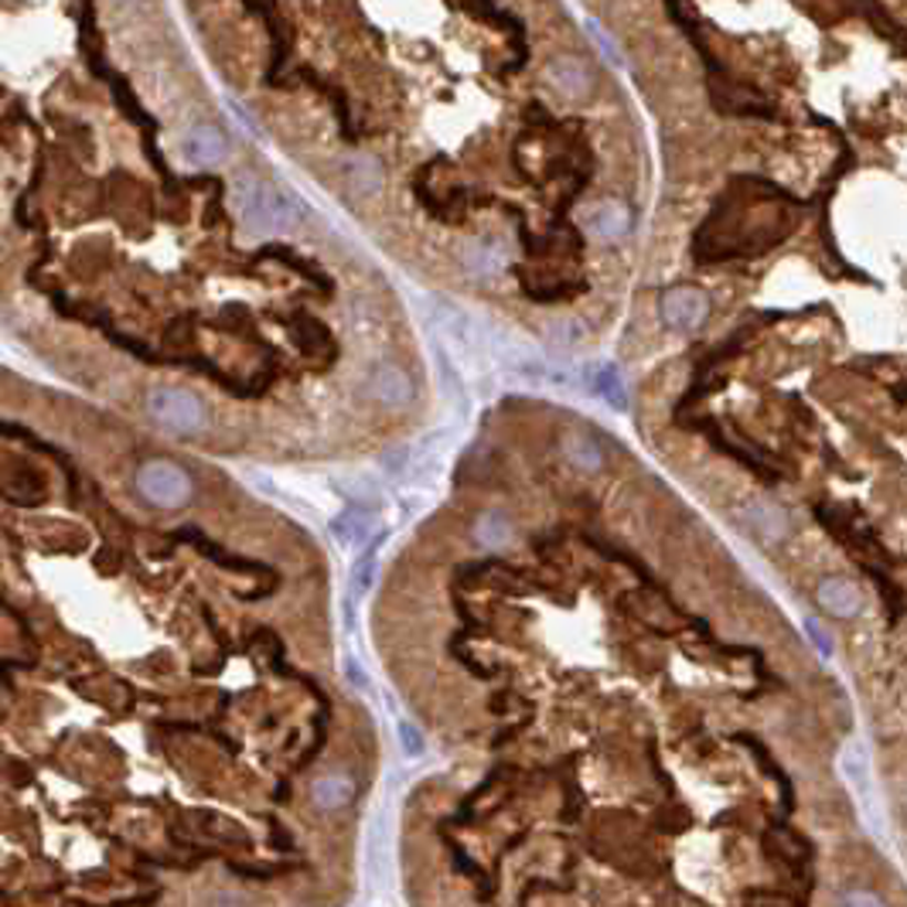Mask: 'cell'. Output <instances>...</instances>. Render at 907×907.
<instances>
[{"label":"cell","instance_id":"obj_11","mask_svg":"<svg viewBox=\"0 0 907 907\" xmlns=\"http://www.w3.org/2000/svg\"><path fill=\"white\" fill-rule=\"evenodd\" d=\"M225 150H229L225 134H222L219 127H212V124L194 127V130L188 134V140H184V157H188L191 165H202V168L222 161Z\"/></svg>","mask_w":907,"mask_h":907},{"label":"cell","instance_id":"obj_13","mask_svg":"<svg viewBox=\"0 0 907 907\" xmlns=\"http://www.w3.org/2000/svg\"><path fill=\"white\" fill-rule=\"evenodd\" d=\"M549 83H553L563 96L580 99V96L590 93V72H587V65L580 59L563 55V59L549 62Z\"/></svg>","mask_w":907,"mask_h":907},{"label":"cell","instance_id":"obj_15","mask_svg":"<svg viewBox=\"0 0 907 907\" xmlns=\"http://www.w3.org/2000/svg\"><path fill=\"white\" fill-rule=\"evenodd\" d=\"M505 246L495 243V240H471L464 250H461V263L471 270V273H482V277H488V273H502L505 270Z\"/></svg>","mask_w":907,"mask_h":907},{"label":"cell","instance_id":"obj_21","mask_svg":"<svg viewBox=\"0 0 907 907\" xmlns=\"http://www.w3.org/2000/svg\"><path fill=\"white\" fill-rule=\"evenodd\" d=\"M587 34L594 38V42L601 45V52H604V59L611 62V65H618L621 62V55H618V45L611 42V34L598 24V21H587Z\"/></svg>","mask_w":907,"mask_h":907},{"label":"cell","instance_id":"obj_20","mask_svg":"<svg viewBox=\"0 0 907 907\" xmlns=\"http://www.w3.org/2000/svg\"><path fill=\"white\" fill-rule=\"evenodd\" d=\"M400 747H403V755L407 758H420L423 755V734L410 724V720H400Z\"/></svg>","mask_w":907,"mask_h":907},{"label":"cell","instance_id":"obj_9","mask_svg":"<svg viewBox=\"0 0 907 907\" xmlns=\"http://www.w3.org/2000/svg\"><path fill=\"white\" fill-rule=\"evenodd\" d=\"M351 799H355V781L345 771H328L310 781V802L325 812L345 809Z\"/></svg>","mask_w":907,"mask_h":907},{"label":"cell","instance_id":"obj_8","mask_svg":"<svg viewBox=\"0 0 907 907\" xmlns=\"http://www.w3.org/2000/svg\"><path fill=\"white\" fill-rule=\"evenodd\" d=\"M560 451H563V461L577 471H583V475H598V471L604 467V451L594 437H587V433L580 430H567L563 437H560Z\"/></svg>","mask_w":907,"mask_h":907},{"label":"cell","instance_id":"obj_2","mask_svg":"<svg viewBox=\"0 0 907 907\" xmlns=\"http://www.w3.org/2000/svg\"><path fill=\"white\" fill-rule=\"evenodd\" d=\"M137 492L157 508H181L191 498V478L171 461H147L137 471Z\"/></svg>","mask_w":907,"mask_h":907},{"label":"cell","instance_id":"obj_24","mask_svg":"<svg viewBox=\"0 0 907 907\" xmlns=\"http://www.w3.org/2000/svg\"><path fill=\"white\" fill-rule=\"evenodd\" d=\"M840 907H887V900L874 890H850L840 897Z\"/></svg>","mask_w":907,"mask_h":907},{"label":"cell","instance_id":"obj_4","mask_svg":"<svg viewBox=\"0 0 907 907\" xmlns=\"http://www.w3.org/2000/svg\"><path fill=\"white\" fill-rule=\"evenodd\" d=\"M709 300L699 287H673L662 297V318L676 331H693L706 321Z\"/></svg>","mask_w":907,"mask_h":907},{"label":"cell","instance_id":"obj_19","mask_svg":"<svg viewBox=\"0 0 907 907\" xmlns=\"http://www.w3.org/2000/svg\"><path fill=\"white\" fill-rule=\"evenodd\" d=\"M372 577H376V549H366L359 557V563L351 567V598H366L369 587H372Z\"/></svg>","mask_w":907,"mask_h":907},{"label":"cell","instance_id":"obj_3","mask_svg":"<svg viewBox=\"0 0 907 907\" xmlns=\"http://www.w3.org/2000/svg\"><path fill=\"white\" fill-rule=\"evenodd\" d=\"M147 410L157 423L175 430V433H194V430L205 426L202 403L184 389H150L147 392Z\"/></svg>","mask_w":907,"mask_h":907},{"label":"cell","instance_id":"obj_12","mask_svg":"<svg viewBox=\"0 0 907 907\" xmlns=\"http://www.w3.org/2000/svg\"><path fill=\"white\" fill-rule=\"evenodd\" d=\"M372 532H376V523H372V516H369L366 508H348V511H341V516L331 523V536L345 549L366 546L372 539Z\"/></svg>","mask_w":907,"mask_h":907},{"label":"cell","instance_id":"obj_14","mask_svg":"<svg viewBox=\"0 0 907 907\" xmlns=\"http://www.w3.org/2000/svg\"><path fill=\"white\" fill-rule=\"evenodd\" d=\"M743 523L751 526L764 542H778L788 536V519H784V511L771 502H755V505H747L743 508Z\"/></svg>","mask_w":907,"mask_h":907},{"label":"cell","instance_id":"obj_16","mask_svg":"<svg viewBox=\"0 0 907 907\" xmlns=\"http://www.w3.org/2000/svg\"><path fill=\"white\" fill-rule=\"evenodd\" d=\"M475 539L485 549H502L511 539V523L502 516V511H485V516L475 523Z\"/></svg>","mask_w":907,"mask_h":907},{"label":"cell","instance_id":"obj_7","mask_svg":"<svg viewBox=\"0 0 907 907\" xmlns=\"http://www.w3.org/2000/svg\"><path fill=\"white\" fill-rule=\"evenodd\" d=\"M369 392H372L379 403H386V407H407L413 400V382H410V376L400 366H389L386 362V366H379L369 376Z\"/></svg>","mask_w":907,"mask_h":907},{"label":"cell","instance_id":"obj_5","mask_svg":"<svg viewBox=\"0 0 907 907\" xmlns=\"http://www.w3.org/2000/svg\"><path fill=\"white\" fill-rule=\"evenodd\" d=\"M815 601L822 604V611H830L833 618H856L863 611V590L846 577H825L819 583Z\"/></svg>","mask_w":907,"mask_h":907},{"label":"cell","instance_id":"obj_1","mask_svg":"<svg viewBox=\"0 0 907 907\" xmlns=\"http://www.w3.org/2000/svg\"><path fill=\"white\" fill-rule=\"evenodd\" d=\"M235 209L246 229L256 235H284L297 225L300 212L291 194L270 181L260 178H240L235 181Z\"/></svg>","mask_w":907,"mask_h":907},{"label":"cell","instance_id":"obj_22","mask_svg":"<svg viewBox=\"0 0 907 907\" xmlns=\"http://www.w3.org/2000/svg\"><path fill=\"white\" fill-rule=\"evenodd\" d=\"M341 668H345V679H348V686H351V689L369 693V676H366V668H362V662H359V658L348 655Z\"/></svg>","mask_w":907,"mask_h":907},{"label":"cell","instance_id":"obj_6","mask_svg":"<svg viewBox=\"0 0 907 907\" xmlns=\"http://www.w3.org/2000/svg\"><path fill=\"white\" fill-rule=\"evenodd\" d=\"M583 386L594 392L598 400H604L611 410H627V389H624V379L621 372L611 366V362H590L583 372H580Z\"/></svg>","mask_w":907,"mask_h":907},{"label":"cell","instance_id":"obj_25","mask_svg":"<svg viewBox=\"0 0 907 907\" xmlns=\"http://www.w3.org/2000/svg\"><path fill=\"white\" fill-rule=\"evenodd\" d=\"M407 464H410V451L407 447H397V451L382 454V467L389 471V475H400V471H407Z\"/></svg>","mask_w":907,"mask_h":907},{"label":"cell","instance_id":"obj_23","mask_svg":"<svg viewBox=\"0 0 907 907\" xmlns=\"http://www.w3.org/2000/svg\"><path fill=\"white\" fill-rule=\"evenodd\" d=\"M805 631H809L812 645L819 648V655L830 658V655H833V639H830V631H825L815 618H805Z\"/></svg>","mask_w":907,"mask_h":907},{"label":"cell","instance_id":"obj_18","mask_svg":"<svg viewBox=\"0 0 907 907\" xmlns=\"http://www.w3.org/2000/svg\"><path fill=\"white\" fill-rule=\"evenodd\" d=\"M348 178L359 191H376L379 181H382V171H379V165L372 161V157H355V161L348 165Z\"/></svg>","mask_w":907,"mask_h":907},{"label":"cell","instance_id":"obj_17","mask_svg":"<svg viewBox=\"0 0 907 907\" xmlns=\"http://www.w3.org/2000/svg\"><path fill=\"white\" fill-rule=\"evenodd\" d=\"M546 338L553 345H560V348H573L587 338V328L577 318H557V321L546 325Z\"/></svg>","mask_w":907,"mask_h":907},{"label":"cell","instance_id":"obj_10","mask_svg":"<svg viewBox=\"0 0 907 907\" xmlns=\"http://www.w3.org/2000/svg\"><path fill=\"white\" fill-rule=\"evenodd\" d=\"M583 225L594 232L598 240L614 243V240H621V235L627 232L631 215H627V209L621 202H601V205H590L583 212Z\"/></svg>","mask_w":907,"mask_h":907}]
</instances>
